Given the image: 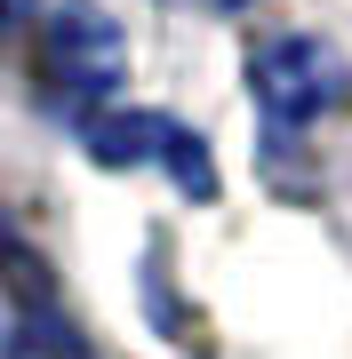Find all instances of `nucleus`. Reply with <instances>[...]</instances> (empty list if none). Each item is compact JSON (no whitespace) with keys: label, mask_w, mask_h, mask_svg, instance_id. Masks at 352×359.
Instances as JSON below:
<instances>
[{"label":"nucleus","mask_w":352,"mask_h":359,"mask_svg":"<svg viewBox=\"0 0 352 359\" xmlns=\"http://www.w3.org/2000/svg\"><path fill=\"white\" fill-rule=\"evenodd\" d=\"M120 72H129V48H120L112 16L89 8V0H65L48 16V32H40V88H48V104L80 112V104L112 96Z\"/></svg>","instance_id":"2"},{"label":"nucleus","mask_w":352,"mask_h":359,"mask_svg":"<svg viewBox=\"0 0 352 359\" xmlns=\"http://www.w3.org/2000/svg\"><path fill=\"white\" fill-rule=\"evenodd\" d=\"M25 25H32V0H0V48H8Z\"/></svg>","instance_id":"4"},{"label":"nucleus","mask_w":352,"mask_h":359,"mask_svg":"<svg viewBox=\"0 0 352 359\" xmlns=\"http://www.w3.org/2000/svg\"><path fill=\"white\" fill-rule=\"evenodd\" d=\"M248 88H256L264 104V120L288 136V128H313V120H328L337 104L352 96V72H344V56L328 48V40L313 32H280V40H264L256 56H248Z\"/></svg>","instance_id":"1"},{"label":"nucleus","mask_w":352,"mask_h":359,"mask_svg":"<svg viewBox=\"0 0 352 359\" xmlns=\"http://www.w3.org/2000/svg\"><path fill=\"white\" fill-rule=\"evenodd\" d=\"M216 8H248V0H216Z\"/></svg>","instance_id":"5"},{"label":"nucleus","mask_w":352,"mask_h":359,"mask_svg":"<svg viewBox=\"0 0 352 359\" xmlns=\"http://www.w3.org/2000/svg\"><path fill=\"white\" fill-rule=\"evenodd\" d=\"M89 152H96V160H112V168L160 160V168H176V184H184L193 200H209V192H216L200 136H193V128H176V120H160V112H112V120H96V128H89Z\"/></svg>","instance_id":"3"}]
</instances>
